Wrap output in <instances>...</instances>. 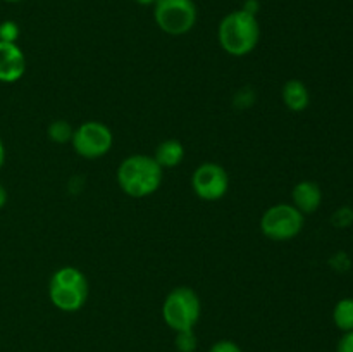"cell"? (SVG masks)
<instances>
[{
  "label": "cell",
  "mask_w": 353,
  "mask_h": 352,
  "mask_svg": "<svg viewBox=\"0 0 353 352\" xmlns=\"http://www.w3.org/2000/svg\"><path fill=\"white\" fill-rule=\"evenodd\" d=\"M19 26L16 21H2L0 23V41H7V43H16L19 38Z\"/></svg>",
  "instance_id": "obj_16"
},
{
  "label": "cell",
  "mask_w": 353,
  "mask_h": 352,
  "mask_svg": "<svg viewBox=\"0 0 353 352\" xmlns=\"http://www.w3.org/2000/svg\"><path fill=\"white\" fill-rule=\"evenodd\" d=\"M3 162H6V147H3V141L0 138V169H2Z\"/></svg>",
  "instance_id": "obj_21"
},
{
  "label": "cell",
  "mask_w": 353,
  "mask_h": 352,
  "mask_svg": "<svg viewBox=\"0 0 353 352\" xmlns=\"http://www.w3.org/2000/svg\"><path fill=\"white\" fill-rule=\"evenodd\" d=\"M6 204H7V190H6V186L0 183V209H3V206H6Z\"/></svg>",
  "instance_id": "obj_20"
},
{
  "label": "cell",
  "mask_w": 353,
  "mask_h": 352,
  "mask_svg": "<svg viewBox=\"0 0 353 352\" xmlns=\"http://www.w3.org/2000/svg\"><path fill=\"white\" fill-rule=\"evenodd\" d=\"M192 186L199 199L216 202L230 190V175L217 162H203L193 171Z\"/></svg>",
  "instance_id": "obj_8"
},
{
  "label": "cell",
  "mask_w": 353,
  "mask_h": 352,
  "mask_svg": "<svg viewBox=\"0 0 353 352\" xmlns=\"http://www.w3.org/2000/svg\"><path fill=\"white\" fill-rule=\"evenodd\" d=\"M162 178L164 169L157 164L154 155H130L117 168V185L133 199L154 195L161 188Z\"/></svg>",
  "instance_id": "obj_1"
},
{
  "label": "cell",
  "mask_w": 353,
  "mask_h": 352,
  "mask_svg": "<svg viewBox=\"0 0 353 352\" xmlns=\"http://www.w3.org/2000/svg\"><path fill=\"white\" fill-rule=\"evenodd\" d=\"M333 321L341 331H352L353 330V299L347 297V299L338 300L333 311Z\"/></svg>",
  "instance_id": "obj_13"
},
{
  "label": "cell",
  "mask_w": 353,
  "mask_h": 352,
  "mask_svg": "<svg viewBox=\"0 0 353 352\" xmlns=\"http://www.w3.org/2000/svg\"><path fill=\"white\" fill-rule=\"evenodd\" d=\"M338 352H353V330L347 331L338 344Z\"/></svg>",
  "instance_id": "obj_19"
},
{
  "label": "cell",
  "mask_w": 353,
  "mask_h": 352,
  "mask_svg": "<svg viewBox=\"0 0 353 352\" xmlns=\"http://www.w3.org/2000/svg\"><path fill=\"white\" fill-rule=\"evenodd\" d=\"M219 43L226 54L243 57L254 52L261 40V26L255 14L240 9L226 14L217 30Z\"/></svg>",
  "instance_id": "obj_2"
},
{
  "label": "cell",
  "mask_w": 353,
  "mask_h": 352,
  "mask_svg": "<svg viewBox=\"0 0 353 352\" xmlns=\"http://www.w3.org/2000/svg\"><path fill=\"white\" fill-rule=\"evenodd\" d=\"M209 352H243L240 345L233 340H219L210 347Z\"/></svg>",
  "instance_id": "obj_18"
},
{
  "label": "cell",
  "mask_w": 353,
  "mask_h": 352,
  "mask_svg": "<svg viewBox=\"0 0 353 352\" xmlns=\"http://www.w3.org/2000/svg\"><path fill=\"white\" fill-rule=\"evenodd\" d=\"M154 159L162 169L176 168L185 159V145L179 140H174V138L164 140L162 144H159Z\"/></svg>",
  "instance_id": "obj_12"
},
{
  "label": "cell",
  "mask_w": 353,
  "mask_h": 352,
  "mask_svg": "<svg viewBox=\"0 0 353 352\" xmlns=\"http://www.w3.org/2000/svg\"><path fill=\"white\" fill-rule=\"evenodd\" d=\"M176 349L179 352H195L196 351V335L193 330H183V331H176V340H174Z\"/></svg>",
  "instance_id": "obj_15"
},
{
  "label": "cell",
  "mask_w": 353,
  "mask_h": 352,
  "mask_svg": "<svg viewBox=\"0 0 353 352\" xmlns=\"http://www.w3.org/2000/svg\"><path fill=\"white\" fill-rule=\"evenodd\" d=\"M90 286L85 273L74 266H62L48 283V299L64 313H76L88 300Z\"/></svg>",
  "instance_id": "obj_3"
},
{
  "label": "cell",
  "mask_w": 353,
  "mask_h": 352,
  "mask_svg": "<svg viewBox=\"0 0 353 352\" xmlns=\"http://www.w3.org/2000/svg\"><path fill=\"white\" fill-rule=\"evenodd\" d=\"M72 133H74V130H72L71 124L64 119H57L52 124H48L47 135L52 141H55V144H68V141L72 140Z\"/></svg>",
  "instance_id": "obj_14"
},
{
  "label": "cell",
  "mask_w": 353,
  "mask_h": 352,
  "mask_svg": "<svg viewBox=\"0 0 353 352\" xmlns=\"http://www.w3.org/2000/svg\"><path fill=\"white\" fill-rule=\"evenodd\" d=\"M303 228V214L293 204H276L261 217V231L272 242H286L299 237Z\"/></svg>",
  "instance_id": "obj_6"
},
{
  "label": "cell",
  "mask_w": 353,
  "mask_h": 352,
  "mask_svg": "<svg viewBox=\"0 0 353 352\" xmlns=\"http://www.w3.org/2000/svg\"><path fill=\"white\" fill-rule=\"evenodd\" d=\"M333 223L340 228L350 226L353 223V209H350V207H341V209H338L333 214Z\"/></svg>",
  "instance_id": "obj_17"
},
{
  "label": "cell",
  "mask_w": 353,
  "mask_h": 352,
  "mask_svg": "<svg viewBox=\"0 0 353 352\" xmlns=\"http://www.w3.org/2000/svg\"><path fill=\"white\" fill-rule=\"evenodd\" d=\"M202 314V302L199 293L190 286H176L162 304V317L171 330H193Z\"/></svg>",
  "instance_id": "obj_4"
},
{
  "label": "cell",
  "mask_w": 353,
  "mask_h": 352,
  "mask_svg": "<svg viewBox=\"0 0 353 352\" xmlns=\"http://www.w3.org/2000/svg\"><path fill=\"white\" fill-rule=\"evenodd\" d=\"M26 72V57L17 43L0 41V81L16 83Z\"/></svg>",
  "instance_id": "obj_9"
},
{
  "label": "cell",
  "mask_w": 353,
  "mask_h": 352,
  "mask_svg": "<svg viewBox=\"0 0 353 352\" xmlns=\"http://www.w3.org/2000/svg\"><path fill=\"white\" fill-rule=\"evenodd\" d=\"M71 144L81 157L99 159L112 148L114 135L110 128L100 121H85L74 130Z\"/></svg>",
  "instance_id": "obj_7"
},
{
  "label": "cell",
  "mask_w": 353,
  "mask_h": 352,
  "mask_svg": "<svg viewBox=\"0 0 353 352\" xmlns=\"http://www.w3.org/2000/svg\"><path fill=\"white\" fill-rule=\"evenodd\" d=\"M293 206L300 211L302 214H312L319 209L321 202H323V192H321L319 185L309 179L296 183L293 186L292 192Z\"/></svg>",
  "instance_id": "obj_10"
},
{
  "label": "cell",
  "mask_w": 353,
  "mask_h": 352,
  "mask_svg": "<svg viewBox=\"0 0 353 352\" xmlns=\"http://www.w3.org/2000/svg\"><path fill=\"white\" fill-rule=\"evenodd\" d=\"M281 97L285 106L288 107L292 113H302V110H305L310 104L309 88H307L305 83H302L300 79H288V81L283 85Z\"/></svg>",
  "instance_id": "obj_11"
},
{
  "label": "cell",
  "mask_w": 353,
  "mask_h": 352,
  "mask_svg": "<svg viewBox=\"0 0 353 352\" xmlns=\"http://www.w3.org/2000/svg\"><path fill=\"white\" fill-rule=\"evenodd\" d=\"M154 19L164 33L181 37L193 30L196 23V6L193 0H157Z\"/></svg>",
  "instance_id": "obj_5"
},
{
  "label": "cell",
  "mask_w": 353,
  "mask_h": 352,
  "mask_svg": "<svg viewBox=\"0 0 353 352\" xmlns=\"http://www.w3.org/2000/svg\"><path fill=\"white\" fill-rule=\"evenodd\" d=\"M134 2H138L140 6H155L157 0H134Z\"/></svg>",
  "instance_id": "obj_22"
},
{
  "label": "cell",
  "mask_w": 353,
  "mask_h": 352,
  "mask_svg": "<svg viewBox=\"0 0 353 352\" xmlns=\"http://www.w3.org/2000/svg\"><path fill=\"white\" fill-rule=\"evenodd\" d=\"M3 2H9V3H17V2H23V0H3Z\"/></svg>",
  "instance_id": "obj_23"
}]
</instances>
